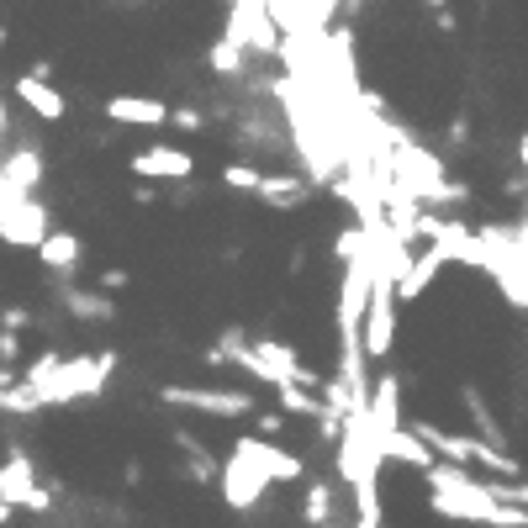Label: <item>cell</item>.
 <instances>
[{"instance_id":"cell-1","label":"cell","mask_w":528,"mask_h":528,"mask_svg":"<svg viewBox=\"0 0 528 528\" xmlns=\"http://www.w3.org/2000/svg\"><path fill=\"white\" fill-rule=\"evenodd\" d=\"M111 370H117V354H74V360H59V370L48 375L43 386H32L43 396V407H64V402H85V396H101Z\"/></svg>"},{"instance_id":"cell-2","label":"cell","mask_w":528,"mask_h":528,"mask_svg":"<svg viewBox=\"0 0 528 528\" xmlns=\"http://www.w3.org/2000/svg\"><path fill=\"white\" fill-rule=\"evenodd\" d=\"M391 338H396V286H391V275L370 270V301H365V323H360L365 360H386Z\"/></svg>"},{"instance_id":"cell-3","label":"cell","mask_w":528,"mask_h":528,"mask_svg":"<svg viewBox=\"0 0 528 528\" xmlns=\"http://www.w3.org/2000/svg\"><path fill=\"white\" fill-rule=\"evenodd\" d=\"M164 407H191L206 418H249L254 396L249 391H217V386H159Z\"/></svg>"},{"instance_id":"cell-4","label":"cell","mask_w":528,"mask_h":528,"mask_svg":"<svg viewBox=\"0 0 528 528\" xmlns=\"http://www.w3.org/2000/svg\"><path fill=\"white\" fill-rule=\"evenodd\" d=\"M0 238H6L11 249H37V243L48 238V206L11 191L6 206H0Z\"/></svg>"},{"instance_id":"cell-5","label":"cell","mask_w":528,"mask_h":528,"mask_svg":"<svg viewBox=\"0 0 528 528\" xmlns=\"http://www.w3.org/2000/svg\"><path fill=\"white\" fill-rule=\"evenodd\" d=\"M264 470L249 460V455H228V465H222V497H228V507H238V513H249V507H259V497H264Z\"/></svg>"},{"instance_id":"cell-6","label":"cell","mask_w":528,"mask_h":528,"mask_svg":"<svg viewBox=\"0 0 528 528\" xmlns=\"http://www.w3.org/2000/svg\"><path fill=\"white\" fill-rule=\"evenodd\" d=\"M233 449H238V455H249L264 470V481H301V476H307V460H301V455H291V449H280L270 439H254V433H249V439H238Z\"/></svg>"},{"instance_id":"cell-7","label":"cell","mask_w":528,"mask_h":528,"mask_svg":"<svg viewBox=\"0 0 528 528\" xmlns=\"http://www.w3.org/2000/svg\"><path fill=\"white\" fill-rule=\"evenodd\" d=\"M127 169L138 180H191L196 175V159L191 154H180V148H143V154H132Z\"/></svg>"},{"instance_id":"cell-8","label":"cell","mask_w":528,"mask_h":528,"mask_svg":"<svg viewBox=\"0 0 528 528\" xmlns=\"http://www.w3.org/2000/svg\"><path fill=\"white\" fill-rule=\"evenodd\" d=\"M106 122H117V127H169V106L159 96H111Z\"/></svg>"},{"instance_id":"cell-9","label":"cell","mask_w":528,"mask_h":528,"mask_svg":"<svg viewBox=\"0 0 528 528\" xmlns=\"http://www.w3.org/2000/svg\"><path fill=\"white\" fill-rule=\"evenodd\" d=\"M444 249H439V243H428V249H418V254H412V264H407V275L402 280H396V301H402V307H407V301H418L428 286H433V275H439L444 270Z\"/></svg>"},{"instance_id":"cell-10","label":"cell","mask_w":528,"mask_h":528,"mask_svg":"<svg viewBox=\"0 0 528 528\" xmlns=\"http://www.w3.org/2000/svg\"><path fill=\"white\" fill-rule=\"evenodd\" d=\"M370 428H375V439L391 428H402V381L396 375H381V381H370Z\"/></svg>"},{"instance_id":"cell-11","label":"cell","mask_w":528,"mask_h":528,"mask_svg":"<svg viewBox=\"0 0 528 528\" xmlns=\"http://www.w3.org/2000/svg\"><path fill=\"white\" fill-rule=\"evenodd\" d=\"M16 101H22L27 111H32V117H43V122H64V96H59V90H53L48 80H37V74H16Z\"/></svg>"},{"instance_id":"cell-12","label":"cell","mask_w":528,"mask_h":528,"mask_svg":"<svg viewBox=\"0 0 528 528\" xmlns=\"http://www.w3.org/2000/svg\"><path fill=\"white\" fill-rule=\"evenodd\" d=\"M0 180H6L16 196H32L37 185H43V154H37V148H11V154L0 159Z\"/></svg>"},{"instance_id":"cell-13","label":"cell","mask_w":528,"mask_h":528,"mask_svg":"<svg viewBox=\"0 0 528 528\" xmlns=\"http://www.w3.org/2000/svg\"><path fill=\"white\" fill-rule=\"evenodd\" d=\"M254 196H259V201H270L275 212H296V206L312 196V180H296V175H286V169H275V175L264 169V180H259V191H254Z\"/></svg>"},{"instance_id":"cell-14","label":"cell","mask_w":528,"mask_h":528,"mask_svg":"<svg viewBox=\"0 0 528 528\" xmlns=\"http://www.w3.org/2000/svg\"><path fill=\"white\" fill-rule=\"evenodd\" d=\"M381 460L391 465H412V470H428L433 465V449L418 439L412 428H391V433H381Z\"/></svg>"},{"instance_id":"cell-15","label":"cell","mask_w":528,"mask_h":528,"mask_svg":"<svg viewBox=\"0 0 528 528\" xmlns=\"http://www.w3.org/2000/svg\"><path fill=\"white\" fill-rule=\"evenodd\" d=\"M32 486H37V476H32V460L22 455V449H11V460L0 465V502H11V507H27Z\"/></svg>"},{"instance_id":"cell-16","label":"cell","mask_w":528,"mask_h":528,"mask_svg":"<svg viewBox=\"0 0 528 528\" xmlns=\"http://www.w3.org/2000/svg\"><path fill=\"white\" fill-rule=\"evenodd\" d=\"M37 259L48 264V270H80V238L74 233H48L43 243H37Z\"/></svg>"},{"instance_id":"cell-17","label":"cell","mask_w":528,"mask_h":528,"mask_svg":"<svg viewBox=\"0 0 528 528\" xmlns=\"http://www.w3.org/2000/svg\"><path fill=\"white\" fill-rule=\"evenodd\" d=\"M64 312L85 317V323H111V317H117V301L96 296V291H64Z\"/></svg>"},{"instance_id":"cell-18","label":"cell","mask_w":528,"mask_h":528,"mask_svg":"<svg viewBox=\"0 0 528 528\" xmlns=\"http://www.w3.org/2000/svg\"><path fill=\"white\" fill-rule=\"evenodd\" d=\"M275 402H280V412H291V418H323L328 412V402L317 391H301V386H275Z\"/></svg>"},{"instance_id":"cell-19","label":"cell","mask_w":528,"mask_h":528,"mask_svg":"<svg viewBox=\"0 0 528 528\" xmlns=\"http://www.w3.org/2000/svg\"><path fill=\"white\" fill-rule=\"evenodd\" d=\"M460 402L470 407V423H476V433H481V439L502 449V428H497V418H492V412L481 407V391H476V386H460Z\"/></svg>"},{"instance_id":"cell-20","label":"cell","mask_w":528,"mask_h":528,"mask_svg":"<svg viewBox=\"0 0 528 528\" xmlns=\"http://www.w3.org/2000/svg\"><path fill=\"white\" fill-rule=\"evenodd\" d=\"M301 513H307V523L328 528V523H333V486H328V481H312V486H307V502H301Z\"/></svg>"},{"instance_id":"cell-21","label":"cell","mask_w":528,"mask_h":528,"mask_svg":"<svg viewBox=\"0 0 528 528\" xmlns=\"http://www.w3.org/2000/svg\"><path fill=\"white\" fill-rule=\"evenodd\" d=\"M259 180H264V169H254V164H228L222 169V185H228V191H259Z\"/></svg>"},{"instance_id":"cell-22","label":"cell","mask_w":528,"mask_h":528,"mask_svg":"<svg viewBox=\"0 0 528 528\" xmlns=\"http://www.w3.org/2000/svg\"><path fill=\"white\" fill-rule=\"evenodd\" d=\"M212 69H217V74H238V69H243V43L222 37V43L212 48Z\"/></svg>"},{"instance_id":"cell-23","label":"cell","mask_w":528,"mask_h":528,"mask_svg":"<svg viewBox=\"0 0 528 528\" xmlns=\"http://www.w3.org/2000/svg\"><path fill=\"white\" fill-rule=\"evenodd\" d=\"M53 370H59V354L48 349V354H37V360H32V365L22 370V381H27V386H43V381H48Z\"/></svg>"},{"instance_id":"cell-24","label":"cell","mask_w":528,"mask_h":528,"mask_svg":"<svg viewBox=\"0 0 528 528\" xmlns=\"http://www.w3.org/2000/svg\"><path fill=\"white\" fill-rule=\"evenodd\" d=\"M280 428H286V412H259V433H264V439H280Z\"/></svg>"},{"instance_id":"cell-25","label":"cell","mask_w":528,"mask_h":528,"mask_svg":"<svg viewBox=\"0 0 528 528\" xmlns=\"http://www.w3.org/2000/svg\"><path fill=\"white\" fill-rule=\"evenodd\" d=\"M169 122H175V127H185V132H201V111L180 106V111H169Z\"/></svg>"},{"instance_id":"cell-26","label":"cell","mask_w":528,"mask_h":528,"mask_svg":"<svg viewBox=\"0 0 528 528\" xmlns=\"http://www.w3.org/2000/svg\"><path fill=\"white\" fill-rule=\"evenodd\" d=\"M0 323H6V333H16V328L32 323V312L27 307H6V312H0Z\"/></svg>"},{"instance_id":"cell-27","label":"cell","mask_w":528,"mask_h":528,"mask_svg":"<svg viewBox=\"0 0 528 528\" xmlns=\"http://www.w3.org/2000/svg\"><path fill=\"white\" fill-rule=\"evenodd\" d=\"M11 360H16V333L0 328V365H11Z\"/></svg>"},{"instance_id":"cell-28","label":"cell","mask_w":528,"mask_h":528,"mask_svg":"<svg viewBox=\"0 0 528 528\" xmlns=\"http://www.w3.org/2000/svg\"><path fill=\"white\" fill-rule=\"evenodd\" d=\"M127 286V270H106L101 275V291H122Z\"/></svg>"},{"instance_id":"cell-29","label":"cell","mask_w":528,"mask_h":528,"mask_svg":"<svg viewBox=\"0 0 528 528\" xmlns=\"http://www.w3.org/2000/svg\"><path fill=\"white\" fill-rule=\"evenodd\" d=\"M518 159H523V169H528V132H523V143H518Z\"/></svg>"},{"instance_id":"cell-30","label":"cell","mask_w":528,"mask_h":528,"mask_svg":"<svg viewBox=\"0 0 528 528\" xmlns=\"http://www.w3.org/2000/svg\"><path fill=\"white\" fill-rule=\"evenodd\" d=\"M428 6H433V11H444V6H449V0H428Z\"/></svg>"},{"instance_id":"cell-31","label":"cell","mask_w":528,"mask_h":528,"mask_svg":"<svg viewBox=\"0 0 528 528\" xmlns=\"http://www.w3.org/2000/svg\"><path fill=\"white\" fill-rule=\"evenodd\" d=\"M0 48H6V27H0Z\"/></svg>"},{"instance_id":"cell-32","label":"cell","mask_w":528,"mask_h":528,"mask_svg":"<svg viewBox=\"0 0 528 528\" xmlns=\"http://www.w3.org/2000/svg\"><path fill=\"white\" fill-rule=\"evenodd\" d=\"M0 396H6V375H0Z\"/></svg>"},{"instance_id":"cell-33","label":"cell","mask_w":528,"mask_h":528,"mask_svg":"<svg viewBox=\"0 0 528 528\" xmlns=\"http://www.w3.org/2000/svg\"><path fill=\"white\" fill-rule=\"evenodd\" d=\"M122 6H138V0H122Z\"/></svg>"}]
</instances>
